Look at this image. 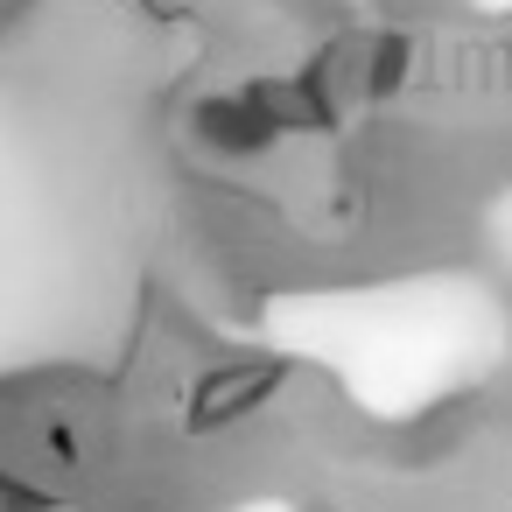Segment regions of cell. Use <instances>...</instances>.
I'll return each mask as SVG.
<instances>
[{
    "label": "cell",
    "mask_w": 512,
    "mask_h": 512,
    "mask_svg": "<svg viewBox=\"0 0 512 512\" xmlns=\"http://www.w3.org/2000/svg\"><path fill=\"white\" fill-rule=\"evenodd\" d=\"M274 386H281V365H267V358L218 365V372L197 379V393H190V428H232V421H246L253 407H267Z\"/></svg>",
    "instance_id": "6da1fadb"
}]
</instances>
